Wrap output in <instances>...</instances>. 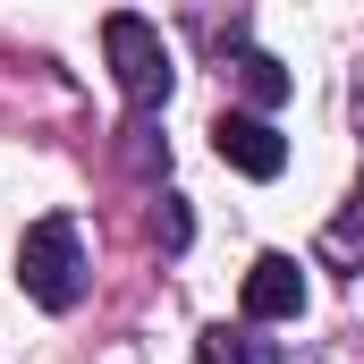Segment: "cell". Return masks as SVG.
Wrapping results in <instances>:
<instances>
[{
	"label": "cell",
	"mask_w": 364,
	"mask_h": 364,
	"mask_svg": "<svg viewBox=\"0 0 364 364\" xmlns=\"http://www.w3.org/2000/svg\"><path fill=\"white\" fill-rule=\"evenodd\" d=\"M17 279H26V296H34L43 314H68V305L85 296V237H77L68 212H43V220L17 237Z\"/></svg>",
	"instance_id": "cell-1"
},
{
	"label": "cell",
	"mask_w": 364,
	"mask_h": 364,
	"mask_svg": "<svg viewBox=\"0 0 364 364\" xmlns=\"http://www.w3.org/2000/svg\"><path fill=\"white\" fill-rule=\"evenodd\" d=\"M102 43H110L119 93H127L136 110H161V102H170V85H178V77H170V51H161V34H153L144 17H127V9H119V17L102 26Z\"/></svg>",
	"instance_id": "cell-2"
},
{
	"label": "cell",
	"mask_w": 364,
	"mask_h": 364,
	"mask_svg": "<svg viewBox=\"0 0 364 364\" xmlns=\"http://www.w3.org/2000/svg\"><path fill=\"white\" fill-rule=\"evenodd\" d=\"M212 153H220L237 178H279V170H288V136H279L272 119H255V110H220V119H212Z\"/></svg>",
	"instance_id": "cell-3"
},
{
	"label": "cell",
	"mask_w": 364,
	"mask_h": 364,
	"mask_svg": "<svg viewBox=\"0 0 364 364\" xmlns=\"http://www.w3.org/2000/svg\"><path fill=\"white\" fill-rule=\"evenodd\" d=\"M296 314H305L296 255H255V272H246V322H296Z\"/></svg>",
	"instance_id": "cell-4"
},
{
	"label": "cell",
	"mask_w": 364,
	"mask_h": 364,
	"mask_svg": "<svg viewBox=\"0 0 364 364\" xmlns=\"http://www.w3.org/2000/svg\"><path fill=\"white\" fill-rule=\"evenodd\" d=\"M195 364H279V348L255 339V331H229V322H220V331L195 339Z\"/></svg>",
	"instance_id": "cell-5"
},
{
	"label": "cell",
	"mask_w": 364,
	"mask_h": 364,
	"mask_svg": "<svg viewBox=\"0 0 364 364\" xmlns=\"http://www.w3.org/2000/svg\"><path fill=\"white\" fill-rule=\"evenodd\" d=\"M237 85H246V102H255V110H279V102H288V85H296V77L279 68L272 51H237Z\"/></svg>",
	"instance_id": "cell-6"
},
{
	"label": "cell",
	"mask_w": 364,
	"mask_h": 364,
	"mask_svg": "<svg viewBox=\"0 0 364 364\" xmlns=\"http://www.w3.org/2000/svg\"><path fill=\"white\" fill-rule=\"evenodd\" d=\"M153 237H161L170 255H186V237H195V220H186V203H178V195H161V212H153Z\"/></svg>",
	"instance_id": "cell-7"
},
{
	"label": "cell",
	"mask_w": 364,
	"mask_h": 364,
	"mask_svg": "<svg viewBox=\"0 0 364 364\" xmlns=\"http://www.w3.org/2000/svg\"><path fill=\"white\" fill-rule=\"evenodd\" d=\"M356 127H364V85H356Z\"/></svg>",
	"instance_id": "cell-8"
}]
</instances>
